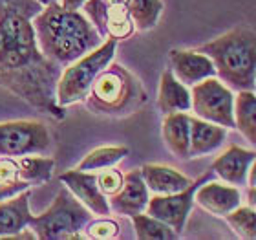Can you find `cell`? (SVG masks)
<instances>
[{
    "label": "cell",
    "mask_w": 256,
    "mask_h": 240,
    "mask_svg": "<svg viewBox=\"0 0 256 240\" xmlns=\"http://www.w3.org/2000/svg\"><path fill=\"white\" fill-rule=\"evenodd\" d=\"M18 165H20L22 176L24 180L30 181L32 185L38 183H46L52 178L55 161L52 158H42V156H20L18 158Z\"/></svg>",
    "instance_id": "26"
},
{
    "label": "cell",
    "mask_w": 256,
    "mask_h": 240,
    "mask_svg": "<svg viewBox=\"0 0 256 240\" xmlns=\"http://www.w3.org/2000/svg\"><path fill=\"white\" fill-rule=\"evenodd\" d=\"M202 52L212 61L216 75L230 90H252L256 74V32L236 28L202 44Z\"/></svg>",
    "instance_id": "3"
},
{
    "label": "cell",
    "mask_w": 256,
    "mask_h": 240,
    "mask_svg": "<svg viewBox=\"0 0 256 240\" xmlns=\"http://www.w3.org/2000/svg\"><path fill=\"white\" fill-rule=\"evenodd\" d=\"M33 28L40 52L59 66H68L102 44V37L88 17L57 2L33 17Z\"/></svg>",
    "instance_id": "2"
},
{
    "label": "cell",
    "mask_w": 256,
    "mask_h": 240,
    "mask_svg": "<svg viewBox=\"0 0 256 240\" xmlns=\"http://www.w3.org/2000/svg\"><path fill=\"white\" fill-rule=\"evenodd\" d=\"M224 218L238 236L246 240H256V209H252L251 205H238Z\"/></svg>",
    "instance_id": "27"
},
{
    "label": "cell",
    "mask_w": 256,
    "mask_h": 240,
    "mask_svg": "<svg viewBox=\"0 0 256 240\" xmlns=\"http://www.w3.org/2000/svg\"><path fill=\"white\" fill-rule=\"evenodd\" d=\"M168 61L172 74L185 86H194L203 79L216 77L212 61L198 50H170Z\"/></svg>",
    "instance_id": "13"
},
{
    "label": "cell",
    "mask_w": 256,
    "mask_h": 240,
    "mask_svg": "<svg viewBox=\"0 0 256 240\" xmlns=\"http://www.w3.org/2000/svg\"><path fill=\"white\" fill-rule=\"evenodd\" d=\"M247 181H249V185H256V158L252 160L251 167H249V172H247Z\"/></svg>",
    "instance_id": "31"
},
{
    "label": "cell",
    "mask_w": 256,
    "mask_h": 240,
    "mask_svg": "<svg viewBox=\"0 0 256 240\" xmlns=\"http://www.w3.org/2000/svg\"><path fill=\"white\" fill-rule=\"evenodd\" d=\"M90 213V209L82 205L64 185L46 213L32 216L30 227L37 238L42 240L80 238V231L92 222Z\"/></svg>",
    "instance_id": "5"
},
{
    "label": "cell",
    "mask_w": 256,
    "mask_h": 240,
    "mask_svg": "<svg viewBox=\"0 0 256 240\" xmlns=\"http://www.w3.org/2000/svg\"><path fill=\"white\" fill-rule=\"evenodd\" d=\"M128 156L126 147H99V149L92 150L90 154H86L82 158L77 169L79 171H102V169H108V167L118 165L119 161L124 160Z\"/></svg>",
    "instance_id": "23"
},
{
    "label": "cell",
    "mask_w": 256,
    "mask_h": 240,
    "mask_svg": "<svg viewBox=\"0 0 256 240\" xmlns=\"http://www.w3.org/2000/svg\"><path fill=\"white\" fill-rule=\"evenodd\" d=\"M227 138V128L202 118H190V158L212 152Z\"/></svg>",
    "instance_id": "20"
},
{
    "label": "cell",
    "mask_w": 256,
    "mask_h": 240,
    "mask_svg": "<svg viewBox=\"0 0 256 240\" xmlns=\"http://www.w3.org/2000/svg\"><path fill=\"white\" fill-rule=\"evenodd\" d=\"M116 50L118 41L108 37L99 48L68 64V68L60 72L57 83V105L64 108L84 101L96 77L112 63Z\"/></svg>",
    "instance_id": "6"
},
{
    "label": "cell",
    "mask_w": 256,
    "mask_h": 240,
    "mask_svg": "<svg viewBox=\"0 0 256 240\" xmlns=\"http://www.w3.org/2000/svg\"><path fill=\"white\" fill-rule=\"evenodd\" d=\"M119 235V225L118 222L108 218L96 220V222H90L86 225V236L97 240H108V238H116Z\"/></svg>",
    "instance_id": "29"
},
{
    "label": "cell",
    "mask_w": 256,
    "mask_h": 240,
    "mask_svg": "<svg viewBox=\"0 0 256 240\" xmlns=\"http://www.w3.org/2000/svg\"><path fill=\"white\" fill-rule=\"evenodd\" d=\"M44 6L37 0H0V86L57 119L64 108L57 105L59 64L40 52L33 17Z\"/></svg>",
    "instance_id": "1"
},
{
    "label": "cell",
    "mask_w": 256,
    "mask_h": 240,
    "mask_svg": "<svg viewBox=\"0 0 256 240\" xmlns=\"http://www.w3.org/2000/svg\"><path fill=\"white\" fill-rule=\"evenodd\" d=\"M254 158V150H247L232 145L224 154L214 160L212 171L230 185H246L247 172H249V167H251Z\"/></svg>",
    "instance_id": "15"
},
{
    "label": "cell",
    "mask_w": 256,
    "mask_h": 240,
    "mask_svg": "<svg viewBox=\"0 0 256 240\" xmlns=\"http://www.w3.org/2000/svg\"><path fill=\"white\" fill-rule=\"evenodd\" d=\"M37 2H40L42 6H50V4H54V2H57V0H37Z\"/></svg>",
    "instance_id": "33"
},
{
    "label": "cell",
    "mask_w": 256,
    "mask_h": 240,
    "mask_svg": "<svg viewBox=\"0 0 256 240\" xmlns=\"http://www.w3.org/2000/svg\"><path fill=\"white\" fill-rule=\"evenodd\" d=\"M192 110L198 118L216 123L220 127L236 128L234 94L229 86L216 77L203 79L190 90Z\"/></svg>",
    "instance_id": "7"
},
{
    "label": "cell",
    "mask_w": 256,
    "mask_h": 240,
    "mask_svg": "<svg viewBox=\"0 0 256 240\" xmlns=\"http://www.w3.org/2000/svg\"><path fill=\"white\" fill-rule=\"evenodd\" d=\"M86 0H60V6L66 10H80Z\"/></svg>",
    "instance_id": "30"
},
{
    "label": "cell",
    "mask_w": 256,
    "mask_h": 240,
    "mask_svg": "<svg viewBox=\"0 0 256 240\" xmlns=\"http://www.w3.org/2000/svg\"><path fill=\"white\" fill-rule=\"evenodd\" d=\"M32 183L22 176L18 158L0 156V202L16 196L22 191H28Z\"/></svg>",
    "instance_id": "22"
},
{
    "label": "cell",
    "mask_w": 256,
    "mask_h": 240,
    "mask_svg": "<svg viewBox=\"0 0 256 240\" xmlns=\"http://www.w3.org/2000/svg\"><path fill=\"white\" fill-rule=\"evenodd\" d=\"M52 145V136L40 121L0 123V156L20 158L42 154Z\"/></svg>",
    "instance_id": "8"
},
{
    "label": "cell",
    "mask_w": 256,
    "mask_h": 240,
    "mask_svg": "<svg viewBox=\"0 0 256 240\" xmlns=\"http://www.w3.org/2000/svg\"><path fill=\"white\" fill-rule=\"evenodd\" d=\"M212 176V172H207L200 176L196 181H192L190 185L183 191L170 192V194H156L154 198L148 200V205H146V213L154 218L165 222L176 231L178 235L185 229V224H187L188 214L192 211V205H194V194H196V189L202 183Z\"/></svg>",
    "instance_id": "10"
},
{
    "label": "cell",
    "mask_w": 256,
    "mask_h": 240,
    "mask_svg": "<svg viewBox=\"0 0 256 240\" xmlns=\"http://www.w3.org/2000/svg\"><path fill=\"white\" fill-rule=\"evenodd\" d=\"M136 236L139 240H172L178 238V233L170 225L150 216L148 213H139L132 216Z\"/></svg>",
    "instance_id": "24"
},
{
    "label": "cell",
    "mask_w": 256,
    "mask_h": 240,
    "mask_svg": "<svg viewBox=\"0 0 256 240\" xmlns=\"http://www.w3.org/2000/svg\"><path fill=\"white\" fill-rule=\"evenodd\" d=\"M163 11V0H130V17L139 32H148L158 24Z\"/></svg>",
    "instance_id": "25"
},
{
    "label": "cell",
    "mask_w": 256,
    "mask_h": 240,
    "mask_svg": "<svg viewBox=\"0 0 256 240\" xmlns=\"http://www.w3.org/2000/svg\"><path fill=\"white\" fill-rule=\"evenodd\" d=\"M192 107L190 90L185 86L172 70H165L160 81V94H158V108L161 114L188 112Z\"/></svg>",
    "instance_id": "17"
},
{
    "label": "cell",
    "mask_w": 256,
    "mask_h": 240,
    "mask_svg": "<svg viewBox=\"0 0 256 240\" xmlns=\"http://www.w3.org/2000/svg\"><path fill=\"white\" fill-rule=\"evenodd\" d=\"M234 123L247 141L256 145V94L240 90L234 97Z\"/></svg>",
    "instance_id": "21"
},
{
    "label": "cell",
    "mask_w": 256,
    "mask_h": 240,
    "mask_svg": "<svg viewBox=\"0 0 256 240\" xmlns=\"http://www.w3.org/2000/svg\"><path fill=\"white\" fill-rule=\"evenodd\" d=\"M254 88H256V74H254Z\"/></svg>",
    "instance_id": "34"
},
{
    "label": "cell",
    "mask_w": 256,
    "mask_h": 240,
    "mask_svg": "<svg viewBox=\"0 0 256 240\" xmlns=\"http://www.w3.org/2000/svg\"><path fill=\"white\" fill-rule=\"evenodd\" d=\"M60 181L68 187L70 191L74 192V196L79 200L82 205L90 209L92 213L97 216H108L110 214V203H108L106 196L101 192L99 185H97V174L88 171H68L60 174Z\"/></svg>",
    "instance_id": "11"
},
{
    "label": "cell",
    "mask_w": 256,
    "mask_h": 240,
    "mask_svg": "<svg viewBox=\"0 0 256 240\" xmlns=\"http://www.w3.org/2000/svg\"><path fill=\"white\" fill-rule=\"evenodd\" d=\"M150 194L148 187L144 183L141 169H134V171L124 174L123 187L119 189L116 194L110 196V209L114 213L124 214L132 218L134 214L144 213V209L148 205Z\"/></svg>",
    "instance_id": "12"
},
{
    "label": "cell",
    "mask_w": 256,
    "mask_h": 240,
    "mask_svg": "<svg viewBox=\"0 0 256 240\" xmlns=\"http://www.w3.org/2000/svg\"><path fill=\"white\" fill-rule=\"evenodd\" d=\"M141 174L148 191L156 194H170V192L183 191L192 183L190 178H187L183 172L166 165H156V163H146L141 167Z\"/></svg>",
    "instance_id": "18"
},
{
    "label": "cell",
    "mask_w": 256,
    "mask_h": 240,
    "mask_svg": "<svg viewBox=\"0 0 256 240\" xmlns=\"http://www.w3.org/2000/svg\"><path fill=\"white\" fill-rule=\"evenodd\" d=\"M194 202L216 216H225L230 211H234L238 205H242L240 191L232 185H224L218 181H205L196 189Z\"/></svg>",
    "instance_id": "14"
},
{
    "label": "cell",
    "mask_w": 256,
    "mask_h": 240,
    "mask_svg": "<svg viewBox=\"0 0 256 240\" xmlns=\"http://www.w3.org/2000/svg\"><path fill=\"white\" fill-rule=\"evenodd\" d=\"M82 10L102 39L123 41L136 30L130 17V0H86Z\"/></svg>",
    "instance_id": "9"
},
{
    "label": "cell",
    "mask_w": 256,
    "mask_h": 240,
    "mask_svg": "<svg viewBox=\"0 0 256 240\" xmlns=\"http://www.w3.org/2000/svg\"><path fill=\"white\" fill-rule=\"evenodd\" d=\"M163 139L172 154L190 158V116L187 112L166 114L163 121Z\"/></svg>",
    "instance_id": "19"
},
{
    "label": "cell",
    "mask_w": 256,
    "mask_h": 240,
    "mask_svg": "<svg viewBox=\"0 0 256 240\" xmlns=\"http://www.w3.org/2000/svg\"><path fill=\"white\" fill-rule=\"evenodd\" d=\"M32 191H22L16 196L0 202V238L15 236L26 229L32 220L30 213Z\"/></svg>",
    "instance_id": "16"
},
{
    "label": "cell",
    "mask_w": 256,
    "mask_h": 240,
    "mask_svg": "<svg viewBox=\"0 0 256 240\" xmlns=\"http://www.w3.org/2000/svg\"><path fill=\"white\" fill-rule=\"evenodd\" d=\"M124 174L114 169V167H108V169H102V172L97 174V185L101 189V192L104 196H112L123 187Z\"/></svg>",
    "instance_id": "28"
},
{
    "label": "cell",
    "mask_w": 256,
    "mask_h": 240,
    "mask_svg": "<svg viewBox=\"0 0 256 240\" xmlns=\"http://www.w3.org/2000/svg\"><path fill=\"white\" fill-rule=\"evenodd\" d=\"M247 202H249V205L252 209H256V185L249 187V191H247Z\"/></svg>",
    "instance_id": "32"
},
{
    "label": "cell",
    "mask_w": 256,
    "mask_h": 240,
    "mask_svg": "<svg viewBox=\"0 0 256 240\" xmlns=\"http://www.w3.org/2000/svg\"><path fill=\"white\" fill-rule=\"evenodd\" d=\"M84 101L94 114L121 118L143 107L146 103V92L141 81L123 64L110 63L96 77Z\"/></svg>",
    "instance_id": "4"
}]
</instances>
